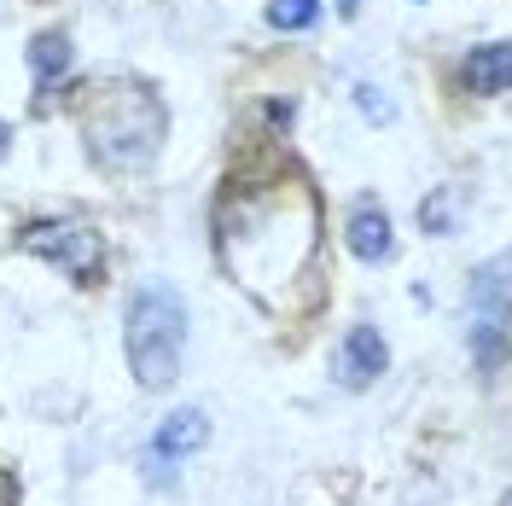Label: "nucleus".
<instances>
[{
    "label": "nucleus",
    "instance_id": "nucleus-1",
    "mask_svg": "<svg viewBox=\"0 0 512 506\" xmlns=\"http://www.w3.org/2000/svg\"><path fill=\"white\" fill-rule=\"evenodd\" d=\"M123 344H128L134 379L146 390H169L181 379V361H187V303L169 285H140L128 297Z\"/></svg>",
    "mask_w": 512,
    "mask_h": 506
},
{
    "label": "nucleus",
    "instance_id": "nucleus-2",
    "mask_svg": "<svg viewBox=\"0 0 512 506\" xmlns=\"http://www.w3.org/2000/svg\"><path fill=\"white\" fill-rule=\"evenodd\" d=\"M158 140H163V105L146 88H111L88 111V146H94V158L117 163V169L146 163L158 152Z\"/></svg>",
    "mask_w": 512,
    "mask_h": 506
},
{
    "label": "nucleus",
    "instance_id": "nucleus-3",
    "mask_svg": "<svg viewBox=\"0 0 512 506\" xmlns=\"http://www.w3.org/2000/svg\"><path fill=\"white\" fill-rule=\"evenodd\" d=\"M507 326H512V251H501L472 274V349H478L483 367L501 361Z\"/></svg>",
    "mask_w": 512,
    "mask_h": 506
},
{
    "label": "nucleus",
    "instance_id": "nucleus-4",
    "mask_svg": "<svg viewBox=\"0 0 512 506\" xmlns=\"http://www.w3.org/2000/svg\"><path fill=\"white\" fill-rule=\"evenodd\" d=\"M18 251L64 268L76 285H94L99 268H105V245H99L94 227H82V222H30L18 233Z\"/></svg>",
    "mask_w": 512,
    "mask_h": 506
},
{
    "label": "nucleus",
    "instance_id": "nucleus-5",
    "mask_svg": "<svg viewBox=\"0 0 512 506\" xmlns=\"http://www.w3.org/2000/svg\"><path fill=\"white\" fill-rule=\"evenodd\" d=\"M210 443V419L198 408H181V413H169L158 431H152V443H146V472L158 477V483H169L175 477V466L187 460L192 448H204Z\"/></svg>",
    "mask_w": 512,
    "mask_h": 506
},
{
    "label": "nucleus",
    "instance_id": "nucleus-6",
    "mask_svg": "<svg viewBox=\"0 0 512 506\" xmlns=\"http://www.w3.org/2000/svg\"><path fill=\"white\" fill-rule=\"evenodd\" d=\"M384 367H390L384 338L373 332V326H350V332H344V344H338V384H344V390H367Z\"/></svg>",
    "mask_w": 512,
    "mask_h": 506
},
{
    "label": "nucleus",
    "instance_id": "nucleus-7",
    "mask_svg": "<svg viewBox=\"0 0 512 506\" xmlns=\"http://www.w3.org/2000/svg\"><path fill=\"white\" fill-rule=\"evenodd\" d=\"M350 251L361 256V262H390V251H396V239H390V216H384L373 198H361L350 210Z\"/></svg>",
    "mask_w": 512,
    "mask_h": 506
},
{
    "label": "nucleus",
    "instance_id": "nucleus-8",
    "mask_svg": "<svg viewBox=\"0 0 512 506\" xmlns=\"http://www.w3.org/2000/svg\"><path fill=\"white\" fill-rule=\"evenodd\" d=\"M460 76H466L472 94H507L512 88V41H489V47H478Z\"/></svg>",
    "mask_w": 512,
    "mask_h": 506
},
{
    "label": "nucleus",
    "instance_id": "nucleus-9",
    "mask_svg": "<svg viewBox=\"0 0 512 506\" xmlns=\"http://www.w3.org/2000/svg\"><path fill=\"white\" fill-rule=\"evenodd\" d=\"M30 64H35V88H47V82H59L64 70H70V41H64V35H35V47H30Z\"/></svg>",
    "mask_w": 512,
    "mask_h": 506
},
{
    "label": "nucleus",
    "instance_id": "nucleus-10",
    "mask_svg": "<svg viewBox=\"0 0 512 506\" xmlns=\"http://www.w3.org/2000/svg\"><path fill=\"white\" fill-rule=\"evenodd\" d=\"M268 24L274 30H315L320 0H268Z\"/></svg>",
    "mask_w": 512,
    "mask_h": 506
},
{
    "label": "nucleus",
    "instance_id": "nucleus-11",
    "mask_svg": "<svg viewBox=\"0 0 512 506\" xmlns=\"http://www.w3.org/2000/svg\"><path fill=\"white\" fill-rule=\"evenodd\" d=\"M454 204H460V192L437 187L425 204H419V227H425V233H454Z\"/></svg>",
    "mask_w": 512,
    "mask_h": 506
},
{
    "label": "nucleus",
    "instance_id": "nucleus-12",
    "mask_svg": "<svg viewBox=\"0 0 512 506\" xmlns=\"http://www.w3.org/2000/svg\"><path fill=\"white\" fill-rule=\"evenodd\" d=\"M355 99H361V111H367L373 123H390V117H396V105H390V99H379V88H367V82L355 88Z\"/></svg>",
    "mask_w": 512,
    "mask_h": 506
},
{
    "label": "nucleus",
    "instance_id": "nucleus-13",
    "mask_svg": "<svg viewBox=\"0 0 512 506\" xmlns=\"http://www.w3.org/2000/svg\"><path fill=\"white\" fill-rule=\"evenodd\" d=\"M0 506H18V489H12V477H0Z\"/></svg>",
    "mask_w": 512,
    "mask_h": 506
},
{
    "label": "nucleus",
    "instance_id": "nucleus-14",
    "mask_svg": "<svg viewBox=\"0 0 512 506\" xmlns=\"http://www.w3.org/2000/svg\"><path fill=\"white\" fill-rule=\"evenodd\" d=\"M355 6H361V0H338V12H344V18H355Z\"/></svg>",
    "mask_w": 512,
    "mask_h": 506
},
{
    "label": "nucleus",
    "instance_id": "nucleus-15",
    "mask_svg": "<svg viewBox=\"0 0 512 506\" xmlns=\"http://www.w3.org/2000/svg\"><path fill=\"white\" fill-rule=\"evenodd\" d=\"M6 146H12V128L0 123V152H6Z\"/></svg>",
    "mask_w": 512,
    "mask_h": 506
},
{
    "label": "nucleus",
    "instance_id": "nucleus-16",
    "mask_svg": "<svg viewBox=\"0 0 512 506\" xmlns=\"http://www.w3.org/2000/svg\"><path fill=\"white\" fill-rule=\"evenodd\" d=\"M501 506H512V495H507V501H501Z\"/></svg>",
    "mask_w": 512,
    "mask_h": 506
}]
</instances>
